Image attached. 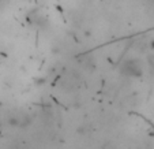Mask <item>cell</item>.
Segmentation results:
<instances>
[{
    "label": "cell",
    "instance_id": "1",
    "mask_svg": "<svg viewBox=\"0 0 154 149\" xmlns=\"http://www.w3.org/2000/svg\"><path fill=\"white\" fill-rule=\"evenodd\" d=\"M120 73L130 78H139L143 75V68L139 60L130 59V60L123 62V65L120 66Z\"/></svg>",
    "mask_w": 154,
    "mask_h": 149
},
{
    "label": "cell",
    "instance_id": "2",
    "mask_svg": "<svg viewBox=\"0 0 154 149\" xmlns=\"http://www.w3.org/2000/svg\"><path fill=\"white\" fill-rule=\"evenodd\" d=\"M147 60H149V66H150V68H151V73H153L154 71V55H149Z\"/></svg>",
    "mask_w": 154,
    "mask_h": 149
}]
</instances>
